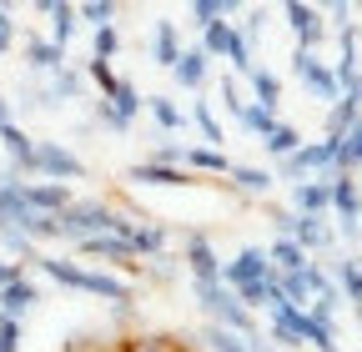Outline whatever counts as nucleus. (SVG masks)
Here are the masks:
<instances>
[{
    "label": "nucleus",
    "mask_w": 362,
    "mask_h": 352,
    "mask_svg": "<svg viewBox=\"0 0 362 352\" xmlns=\"http://www.w3.org/2000/svg\"><path fill=\"white\" fill-rule=\"evenodd\" d=\"M35 267L45 277H56L61 287H76V292H90V297H106L116 307H131V287L116 282L111 272H90V267H76V262H61V257H35Z\"/></svg>",
    "instance_id": "obj_1"
},
{
    "label": "nucleus",
    "mask_w": 362,
    "mask_h": 352,
    "mask_svg": "<svg viewBox=\"0 0 362 352\" xmlns=\"http://www.w3.org/2000/svg\"><path fill=\"white\" fill-rule=\"evenodd\" d=\"M56 222H61V237H66V242L106 237V232H131V222H126L116 206H106V201H71Z\"/></svg>",
    "instance_id": "obj_2"
},
{
    "label": "nucleus",
    "mask_w": 362,
    "mask_h": 352,
    "mask_svg": "<svg viewBox=\"0 0 362 352\" xmlns=\"http://www.w3.org/2000/svg\"><path fill=\"white\" fill-rule=\"evenodd\" d=\"M197 287V302L206 307V317L216 322V327H226V332H237V337H257V327H252V312L242 307V297L226 287V282H192Z\"/></svg>",
    "instance_id": "obj_3"
},
{
    "label": "nucleus",
    "mask_w": 362,
    "mask_h": 352,
    "mask_svg": "<svg viewBox=\"0 0 362 352\" xmlns=\"http://www.w3.org/2000/svg\"><path fill=\"white\" fill-rule=\"evenodd\" d=\"M282 171L297 176V182H307V176H317V171H342V141H337V136L312 141V146L292 151V156L282 161Z\"/></svg>",
    "instance_id": "obj_4"
},
{
    "label": "nucleus",
    "mask_w": 362,
    "mask_h": 352,
    "mask_svg": "<svg viewBox=\"0 0 362 352\" xmlns=\"http://www.w3.org/2000/svg\"><path fill=\"white\" fill-rule=\"evenodd\" d=\"M202 51H206V56H221V61H232V71H247V76H252V46L242 40V30H237L232 20L211 25L206 40H202Z\"/></svg>",
    "instance_id": "obj_5"
},
{
    "label": "nucleus",
    "mask_w": 362,
    "mask_h": 352,
    "mask_svg": "<svg viewBox=\"0 0 362 352\" xmlns=\"http://www.w3.org/2000/svg\"><path fill=\"white\" fill-rule=\"evenodd\" d=\"M267 277H272V262H267V252H262V247H242L232 262H221V282L232 287V292L257 287V282H267Z\"/></svg>",
    "instance_id": "obj_6"
},
{
    "label": "nucleus",
    "mask_w": 362,
    "mask_h": 352,
    "mask_svg": "<svg viewBox=\"0 0 362 352\" xmlns=\"http://www.w3.org/2000/svg\"><path fill=\"white\" fill-rule=\"evenodd\" d=\"M30 176H45V182H76V176H81V161H76L66 146H56V141H35Z\"/></svg>",
    "instance_id": "obj_7"
},
{
    "label": "nucleus",
    "mask_w": 362,
    "mask_h": 352,
    "mask_svg": "<svg viewBox=\"0 0 362 352\" xmlns=\"http://www.w3.org/2000/svg\"><path fill=\"white\" fill-rule=\"evenodd\" d=\"M292 71L302 76V86L317 96V101H342V86H337V71L332 66H322L312 51H297V61H292Z\"/></svg>",
    "instance_id": "obj_8"
},
{
    "label": "nucleus",
    "mask_w": 362,
    "mask_h": 352,
    "mask_svg": "<svg viewBox=\"0 0 362 352\" xmlns=\"http://www.w3.org/2000/svg\"><path fill=\"white\" fill-rule=\"evenodd\" d=\"M277 232L292 237L302 252L312 247H332V227L322 222V216H297V211H277Z\"/></svg>",
    "instance_id": "obj_9"
},
{
    "label": "nucleus",
    "mask_w": 362,
    "mask_h": 352,
    "mask_svg": "<svg viewBox=\"0 0 362 352\" xmlns=\"http://www.w3.org/2000/svg\"><path fill=\"white\" fill-rule=\"evenodd\" d=\"M25 201H30L35 216H61L76 196H71L66 182H25Z\"/></svg>",
    "instance_id": "obj_10"
},
{
    "label": "nucleus",
    "mask_w": 362,
    "mask_h": 352,
    "mask_svg": "<svg viewBox=\"0 0 362 352\" xmlns=\"http://www.w3.org/2000/svg\"><path fill=\"white\" fill-rule=\"evenodd\" d=\"M282 16H287L292 35L302 40V51H312L317 40L327 35V25H322V11H312V6H297V0H287V6H282Z\"/></svg>",
    "instance_id": "obj_11"
},
{
    "label": "nucleus",
    "mask_w": 362,
    "mask_h": 352,
    "mask_svg": "<svg viewBox=\"0 0 362 352\" xmlns=\"http://www.w3.org/2000/svg\"><path fill=\"white\" fill-rule=\"evenodd\" d=\"M332 211L347 222V232H357V222H362V192L352 182V171H337L332 176Z\"/></svg>",
    "instance_id": "obj_12"
},
{
    "label": "nucleus",
    "mask_w": 362,
    "mask_h": 352,
    "mask_svg": "<svg viewBox=\"0 0 362 352\" xmlns=\"http://www.w3.org/2000/svg\"><path fill=\"white\" fill-rule=\"evenodd\" d=\"M187 267H192V282H221V257L211 252L202 232L187 237Z\"/></svg>",
    "instance_id": "obj_13"
},
{
    "label": "nucleus",
    "mask_w": 362,
    "mask_h": 352,
    "mask_svg": "<svg viewBox=\"0 0 362 352\" xmlns=\"http://www.w3.org/2000/svg\"><path fill=\"white\" fill-rule=\"evenodd\" d=\"M86 257H101V262H121V267H136V252H131V242H126V232H106V237H86V242H76Z\"/></svg>",
    "instance_id": "obj_14"
},
{
    "label": "nucleus",
    "mask_w": 362,
    "mask_h": 352,
    "mask_svg": "<svg viewBox=\"0 0 362 352\" xmlns=\"http://www.w3.org/2000/svg\"><path fill=\"white\" fill-rule=\"evenodd\" d=\"M292 206H297V216H327L332 211V182H327V176H322V182H297Z\"/></svg>",
    "instance_id": "obj_15"
},
{
    "label": "nucleus",
    "mask_w": 362,
    "mask_h": 352,
    "mask_svg": "<svg viewBox=\"0 0 362 352\" xmlns=\"http://www.w3.org/2000/svg\"><path fill=\"white\" fill-rule=\"evenodd\" d=\"M25 61H30V71H66V46H56L51 35H30L25 40Z\"/></svg>",
    "instance_id": "obj_16"
},
{
    "label": "nucleus",
    "mask_w": 362,
    "mask_h": 352,
    "mask_svg": "<svg viewBox=\"0 0 362 352\" xmlns=\"http://www.w3.org/2000/svg\"><path fill=\"white\" fill-rule=\"evenodd\" d=\"M131 182H146V187H192L197 176H192V171H181V166L141 161V166H131Z\"/></svg>",
    "instance_id": "obj_17"
},
{
    "label": "nucleus",
    "mask_w": 362,
    "mask_h": 352,
    "mask_svg": "<svg viewBox=\"0 0 362 352\" xmlns=\"http://www.w3.org/2000/svg\"><path fill=\"white\" fill-rule=\"evenodd\" d=\"M272 337L287 342V347H302L307 342V312H297V307H272Z\"/></svg>",
    "instance_id": "obj_18"
},
{
    "label": "nucleus",
    "mask_w": 362,
    "mask_h": 352,
    "mask_svg": "<svg viewBox=\"0 0 362 352\" xmlns=\"http://www.w3.org/2000/svg\"><path fill=\"white\" fill-rule=\"evenodd\" d=\"M206 71H211V56H206L202 46H192V51H181V61L171 66L176 86H187V91H197V86L206 81Z\"/></svg>",
    "instance_id": "obj_19"
},
{
    "label": "nucleus",
    "mask_w": 362,
    "mask_h": 352,
    "mask_svg": "<svg viewBox=\"0 0 362 352\" xmlns=\"http://www.w3.org/2000/svg\"><path fill=\"white\" fill-rule=\"evenodd\" d=\"M35 302H40V292H35V282H25V277H21V282H11L6 292H0V317H16V322H21V317L30 312V307H35Z\"/></svg>",
    "instance_id": "obj_20"
},
{
    "label": "nucleus",
    "mask_w": 362,
    "mask_h": 352,
    "mask_svg": "<svg viewBox=\"0 0 362 352\" xmlns=\"http://www.w3.org/2000/svg\"><path fill=\"white\" fill-rule=\"evenodd\" d=\"M267 262H272V272H277V277H292V272L312 267V262H307V252H302V247H297L292 237H282V242H272Z\"/></svg>",
    "instance_id": "obj_21"
},
{
    "label": "nucleus",
    "mask_w": 362,
    "mask_h": 352,
    "mask_svg": "<svg viewBox=\"0 0 362 352\" xmlns=\"http://www.w3.org/2000/svg\"><path fill=\"white\" fill-rule=\"evenodd\" d=\"M35 11L56 20V35H51V40H56V46H66V40H71V35L81 30V11H76V6H61V0H40V6H35Z\"/></svg>",
    "instance_id": "obj_22"
},
{
    "label": "nucleus",
    "mask_w": 362,
    "mask_h": 352,
    "mask_svg": "<svg viewBox=\"0 0 362 352\" xmlns=\"http://www.w3.org/2000/svg\"><path fill=\"white\" fill-rule=\"evenodd\" d=\"M0 141H6V151H11V166L16 171H30V156H35V141L25 136V131L11 121V126H0Z\"/></svg>",
    "instance_id": "obj_23"
},
{
    "label": "nucleus",
    "mask_w": 362,
    "mask_h": 352,
    "mask_svg": "<svg viewBox=\"0 0 362 352\" xmlns=\"http://www.w3.org/2000/svg\"><path fill=\"white\" fill-rule=\"evenodd\" d=\"M252 101L257 106H267V111H277V101H282V81L272 76V71H262V66H252Z\"/></svg>",
    "instance_id": "obj_24"
},
{
    "label": "nucleus",
    "mask_w": 362,
    "mask_h": 352,
    "mask_svg": "<svg viewBox=\"0 0 362 352\" xmlns=\"http://www.w3.org/2000/svg\"><path fill=\"white\" fill-rule=\"evenodd\" d=\"M262 146H267V156H277V161H287L292 151H302V136H297V126H272L267 136H262Z\"/></svg>",
    "instance_id": "obj_25"
},
{
    "label": "nucleus",
    "mask_w": 362,
    "mask_h": 352,
    "mask_svg": "<svg viewBox=\"0 0 362 352\" xmlns=\"http://www.w3.org/2000/svg\"><path fill=\"white\" fill-rule=\"evenodd\" d=\"M187 166L206 171V176H232V161H226L216 146H187Z\"/></svg>",
    "instance_id": "obj_26"
},
{
    "label": "nucleus",
    "mask_w": 362,
    "mask_h": 352,
    "mask_svg": "<svg viewBox=\"0 0 362 352\" xmlns=\"http://www.w3.org/2000/svg\"><path fill=\"white\" fill-rule=\"evenodd\" d=\"M126 242H131L136 257H156V252H166V227H136V222H131Z\"/></svg>",
    "instance_id": "obj_27"
},
{
    "label": "nucleus",
    "mask_w": 362,
    "mask_h": 352,
    "mask_svg": "<svg viewBox=\"0 0 362 352\" xmlns=\"http://www.w3.org/2000/svg\"><path fill=\"white\" fill-rule=\"evenodd\" d=\"M151 56H156V66H176L181 61V40H176V25H156V35H151Z\"/></svg>",
    "instance_id": "obj_28"
},
{
    "label": "nucleus",
    "mask_w": 362,
    "mask_h": 352,
    "mask_svg": "<svg viewBox=\"0 0 362 352\" xmlns=\"http://www.w3.org/2000/svg\"><path fill=\"white\" fill-rule=\"evenodd\" d=\"M232 182L247 196H267L272 192V171H262V166H232Z\"/></svg>",
    "instance_id": "obj_29"
},
{
    "label": "nucleus",
    "mask_w": 362,
    "mask_h": 352,
    "mask_svg": "<svg viewBox=\"0 0 362 352\" xmlns=\"http://www.w3.org/2000/svg\"><path fill=\"white\" fill-rule=\"evenodd\" d=\"M362 121V111H357V101H332V111H327V136H347V131Z\"/></svg>",
    "instance_id": "obj_30"
},
{
    "label": "nucleus",
    "mask_w": 362,
    "mask_h": 352,
    "mask_svg": "<svg viewBox=\"0 0 362 352\" xmlns=\"http://www.w3.org/2000/svg\"><path fill=\"white\" fill-rule=\"evenodd\" d=\"M237 121H242V131H252V136H267V131L277 126V111H267V106L247 101V106L237 111Z\"/></svg>",
    "instance_id": "obj_31"
},
{
    "label": "nucleus",
    "mask_w": 362,
    "mask_h": 352,
    "mask_svg": "<svg viewBox=\"0 0 362 352\" xmlns=\"http://www.w3.org/2000/svg\"><path fill=\"white\" fill-rule=\"evenodd\" d=\"M202 342H206L211 352H252V342H247V337H237V332H226V327H216V322H206Z\"/></svg>",
    "instance_id": "obj_32"
},
{
    "label": "nucleus",
    "mask_w": 362,
    "mask_h": 352,
    "mask_svg": "<svg viewBox=\"0 0 362 352\" xmlns=\"http://www.w3.org/2000/svg\"><path fill=\"white\" fill-rule=\"evenodd\" d=\"M237 6H226V0H197L192 6V20L202 25V30H211V25H221V16H232Z\"/></svg>",
    "instance_id": "obj_33"
},
{
    "label": "nucleus",
    "mask_w": 362,
    "mask_h": 352,
    "mask_svg": "<svg viewBox=\"0 0 362 352\" xmlns=\"http://www.w3.org/2000/svg\"><path fill=\"white\" fill-rule=\"evenodd\" d=\"M192 121L202 126V136H206V146H216V151H221V141H226V136H221V121L211 116V106H206V101H202V106H192Z\"/></svg>",
    "instance_id": "obj_34"
},
{
    "label": "nucleus",
    "mask_w": 362,
    "mask_h": 352,
    "mask_svg": "<svg viewBox=\"0 0 362 352\" xmlns=\"http://www.w3.org/2000/svg\"><path fill=\"white\" fill-rule=\"evenodd\" d=\"M76 91H81V76H76V71H56V76H51V91L40 96V106H51V101H61V96H76Z\"/></svg>",
    "instance_id": "obj_35"
},
{
    "label": "nucleus",
    "mask_w": 362,
    "mask_h": 352,
    "mask_svg": "<svg viewBox=\"0 0 362 352\" xmlns=\"http://www.w3.org/2000/svg\"><path fill=\"white\" fill-rule=\"evenodd\" d=\"M342 141V171H352V166H362V121L347 131V136H337Z\"/></svg>",
    "instance_id": "obj_36"
},
{
    "label": "nucleus",
    "mask_w": 362,
    "mask_h": 352,
    "mask_svg": "<svg viewBox=\"0 0 362 352\" xmlns=\"http://www.w3.org/2000/svg\"><path fill=\"white\" fill-rule=\"evenodd\" d=\"M76 11H81V20H90L96 30H106V25L116 20V6H111V0H90V6H76Z\"/></svg>",
    "instance_id": "obj_37"
},
{
    "label": "nucleus",
    "mask_w": 362,
    "mask_h": 352,
    "mask_svg": "<svg viewBox=\"0 0 362 352\" xmlns=\"http://www.w3.org/2000/svg\"><path fill=\"white\" fill-rule=\"evenodd\" d=\"M121 51V35H116V25H106V30H96V56L90 61H106L111 66V56Z\"/></svg>",
    "instance_id": "obj_38"
},
{
    "label": "nucleus",
    "mask_w": 362,
    "mask_h": 352,
    "mask_svg": "<svg viewBox=\"0 0 362 352\" xmlns=\"http://www.w3.org/2000/svg\"><path fill=\"white\" fill-rule=\"evenodd\" d=\"M90 81H96L106 96H116V91H121V76H116V71H111L106 61H90Z\"/></svg>",
    "instance_id": "obj_39"
},
{
    "label": "nucleus",
    "mask_w": 362,
    "mask_h": 352,
    "mask_svg": "<svg viewBox=\"0 0 362 352\" xmlns=\"http://www.w3.org/2000/svg\"><path fill=\"white\" fill-rule=\"evenodd\" d=\"M151 116H156V126H166V131H176V126H181V111H176L166 96H151Z\"/></svg>",
    "instance_id": "obj_40"
},
{
    "label": "nucleus",
    "mask_w": 362,
    "mask_h": 352,
    "mask_svg": "<svg viewBox=\"0 0 362 352\" xmlns=\"http://www.w3.org/2000/svg\"><path fill=\"white\" fill-rule=\"evenodd\" d=\"M0 352H21V322L0 317Z\"/></svg>",
    "instance_id": "obj_41"
},
{
    "label": "nucleus",
    "mask_w": 362,
    "mask_h": 352,
    "mask_svg": "<svg viewBox=\"0 0 362 352\" xmlns=\"http://www.w3.org/2000/svg\"><path fill=\"white\" fill-rule=\"evenodd\" d=\"M11 40H16V25H11V11L0 6V56L11 51Z\"/></svg>",
    "instance_id": "obj_42"
},
{
    "label": "nucleus",
    "mask_w": 362,
    "mask_h": 352,
    "mask_svg": "<svg viewBox=\"0 0 362 352\" xmlns=\"http://www.w3.org/2000/svg\"><path fill=\"white\" fill-rule=\"evenodd\" d=\"M11 282H21V262H0V292H6Z\"/></svg>",
    "instance_id": "obj_43"
},
{
    "label": "nucleus",
    "mask_w": 362,
    "mask_h": 352,
    "mask_svg": "<svg viewBox=\"0 0 362 352\" xmlns=\"http://www.w3.org/2000/svg\"><path fill=\"white\" fill-rule=\"evenodd\" d=\"M0 126H11V101L0 96Z\"/></svg>",
    "instance_id": "obj_44"
}]
</instances>
